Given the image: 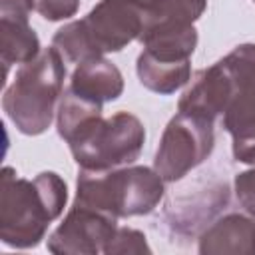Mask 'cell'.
<instances>
[{"label": "cell", "mask_w": 255, "mask_h": 255, "mask_svg": "<svg viewBox=\"0 0 255 255\" xmlns=\"http://www.w3.org/2000/svg\"><path fill=\"white\" fill-rule=\"evenodd\" d=\"M52 46L62 54V58L70 64H82L86 60H92V58H100L88 38V34L84 32L80 20H74V22H68L66 26H62L54 38H52Z\"/></svg>", "instance_id": "15"}, {"label": "cell", "mask_w": 255, "mask_h": 255, "mask_svg": "<svg viewBox=\"0 0 255 255\" xmlns=\"http://www.w3.org/2000/svg\"><path fill=\"white\" fill-rule=\"evenodd\" d=\"M163 183L161 175L145 165H124L108 171L80 169L74 203L116 219L147 215L163 199Z\"/></svg>", "instance_id": "3"}, {"label": "cell", "mask_w": 255, "mask_h": 255, "mask_svg": "<svg viewBox=\"0 0 255 255\" xmlns=\"http://www.w3.org/2000/svg\"><path fill=\"white\" fill-rule=\"evenodd\" d=\"M64 78L66 60L54 46L18 68L4 90L2 108L20 133L40 135L50 128L62 100Z\"/></svg>", "instance_id": "2"}, {"label": "cell", "mask_w": 255, "mask_h": 255, "mask_svg": "<svg viewBox=\"0 0 255 255\" xmlns=\"http://www.w3.org/2000/svg\"><path fill=\"white\" fill-rule=\"evenodd\" d=\"M235 195L247 215L255 219V165L235 177Z\"/></svg>", "instance_id": "19"}, {"label": "cell", "mask_w": 255, "mask_h": 255, "mask_svg": "<svg viewBox=\"0 0 255 255\" xmlns=\"http://www.w3.org/2000/svg\"><path fill=\"white\" fill-rule=\"evenodd\" d=\"M197 30L193 24L153 20L145 26L139 42L143 52L163 62H185L191 60L197 48Z\"/></svg>", "instance_id": "11"}, {"label": "cell", "mask_w": 255, "mask_h": 255, "mask_svg": "<svg viewBox=\"0 0 255 255\" xmlns=\"http://www.w3.org/2000/svg\"><path fill=\"white\" fill-rule=\"evenodd\" d=\"M201 255H255V219L229 213L207 227L197 245Z\"/></svg>", "instance_id": "10"}, {"label": "cell", "mask_w": 255, "mask_h": 255, "mask_svg": "<svg viewBox=\"0 0 255 255\" xmlns=\"http://www.w3.org/2000/svg\"><path fill=\"white\" fill-rule=\"evenodd\" d=\"M34 12H38L48 22H60L72 18L78 8L80 0H32Z\"/></svg>", "instance_id": "18"}, {"label": "cell", "mask_w": 255, "mask_h": 255, "mask_svg": "<svg viewBox=\"0 0 255 255\" xmlns=\"http://www.w3.org/2000/svg\"><path fill=\"white\" fill-rule=\"evenodd\" d=\"M231 96H233V78L227 64L221 58L209 68H203L201 72L195 74V78L179 98L177 112L193 114L215 122L219 116H223Z\"/></svg>", "instance_id": "9"}, {"label": "cell", "mask_w": 255, "mask_h": 255, "mask_svg": "<svg viewBox=\"0 0 255 255\" xmlns=\"http://www.w3.org/2000/svg\"><path fill=\"white\" fill-rule=\"evenodd\" d=\"M80 169L108 171L131 165L145 143L141 120L129 112H118L112 118L92 116L66 141Z\"/></svg>", "instance_id": "4"}, {"label": "cell", "mask_w": 255, "mask_h": 255, "mask_svg": "<svg viewBox=\"0 0 255 255\" xmlns=\"http://www.w3.org/2000/svg\"><path fill=\"white\" fill-rule=\"evenodd\" d=\"M215 145L213 122L177 112L165 126L153 157V169L163 181H179L201 165Z\"/></svg>", "instance_id": "6"}, {"label": "cell", "mask_w": 255, "mask_h": 255, "mask_svg": "<svg viewBox=\"0 0 255 255\" xmlns=\"http://www.w3.org/2000/svg\"><path fill=\"white\" fill-rule=\"evenodd\" d=\"M70 90L96 104H108L122 96L124 76L120 68L104 56L86 60L76 66L70 78Z\"/></svg>", "instance_id": "12"}, {"label": "cell", "mask_w": 255, "mask_h": 255, "mask_svg": "<svg viewBox=\"0 0 255 255\" xmlns=\"http://www.w3.org/2000/svg\"><path fill=\"white\" fill-rule=\"evenodd\" d=\"M135 72L143 88L159 96H169L189 84L191 62H163L141 50L135 62Z\"/></svg>", "instance_id": "14"}, {"label": "cell", "mask_w": 255, "mask_h": 255, "mask_svg": "<svg viewBox=\"0 0 255 255\" xmlns=\"http://www.w3.org/2000/svg\"><path fill=\"white\" fill-rule=\"evenodd\" d=\"M126 253H151L147 239L141 231L131 227H118L114 239L106 249V255H126Z\"/></svg>", "instance_id": "17"}, {"label": "cell", "mask_w": 255, "mask_h": 255, "mask_svg": "<svg viewBox=\"0 0 255 255\" xmlns=\"http://www.w3.org/2000/svg\"><path fill=\"white\" fill-rule=\"evenodd\" d=\"M149 18V0H102L80 24L98 56L120 52L139 40Z\"/></svg>", "instance_id": "7"}, {"label": "cell", "mask_w": 255, "mask_h": 255, "mask_svg": "<svg viewBox=\"0 0 255 255\" xmlns=\"http://www.w3.org/2000/svg\"><path fill=\"white\" fill-rule=\"evenodd\" d=\"M68 185L56 171L34 179L18 177L12 167L0 175V239L8 247L30 249L44 237L54 219L64 213Z\"/></svg>", "instance_id": "1"}, {"label": "cell", "mask_w": 255, "mask_h": 255, "mask_svg": "<svg viewBox=\"0 0 255 255\" xmlns=\"http://www.w3.org/2000/svg\"><path fill=\"white\" fill-rule=\"evenodd\" d=\"M118 231V219L92 207L72 205L64 221L48 237V251L56 255L106 253Z\"/></svg>", "instance_id": "8"}, {"label": "cell", "mask_w": 255, "mask_h": 255, "mask_svg": "<svg viewBox=\"0 0 255 255\" xmlns=\"http://www.w3.org/2000/svg\"><path fill=\"white\" fill-rule=\"evenodd\" d=\"M40 52V40L26 16H0V60L4 76H8L10 66L28 64Z\"/></svg>", "instance_id": "13"}, {"label": "cell", "mask_w": 255, "mask_h": 255, "mask_svg": "<svg viewBox=\"0 0 255 255\" xmlns=\"http://www.w3.org/2000/svg\"><path fill=\"white\" fill-rule=\"evenodd\" d=\"M207 8V0H149V18L153 20H171L183 24H195Z\"/></svg>", "instance_id": "16"}, {"label": "cell", "mask_w": 255, "mask_h": 255, "mask_svg": "<svg viewBox=\"0 0 255 255\" xmlns=\"http://www.w3.org/2000/svg\"><path fill=\"white\" fill-rule=\"evenodd\" d=\"M231 78L233 96L223 112V128L231 135L233 157L255 165V44H239L223 56Z\"/></svg>", "instance_id": "5"}]
</instances>
